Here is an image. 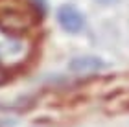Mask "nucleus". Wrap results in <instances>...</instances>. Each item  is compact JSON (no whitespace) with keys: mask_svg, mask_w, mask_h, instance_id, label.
Listing matches in <instances>:
<instances>
[{"mask_svg":"<svg viewBox=\"0 0 129 127\" xmlns=\"http://www.w3.org/2000/svg\"><path fill=\"white\" fill-rule=\"evenodd\" d=\"M96 2H100V4H114V2H118V0H96Z\"/></svg>","mask_w":129,"mask_h":127,"instance_id":"nucleus-5","label":"nucleus"},{"mask_svg":"<svg viewBox=\"0 0 129 127\" xmlns=\"http://www.w3.org/2000/svg\"><path fill=\"white\" fill-rule=\"evenodd\" d=\"M30 54V44L6 26H0V70L6 66H19Z\"/></svg>","mask_w":129,"mask_h":127,"instance_id":"nucleus-1","label":"nucleus"},{"mask_svg":"<svg viewBox=\"0 0 129 127\" xmlns=\"http://www.w3.org/2000/svg\"><path fill=\"white\" fill-rule=\"evenodd\" d=\"M33 4L37 6V11L44 13V9H46V2H44V0H33Z\"/></svg>","mask_w":129,"mask_h":127,"instance_id":"nucleus-4","label":"nucleus"},{"mask_svg":"<svg viewBox=\"0 0 129 127\" xmlns=\"http://www.w3.org/2000/svg\"><path fill=\"white\" fill-rule=\"evenodd\" d=\"M105 68V61L100 59L96 55H81V57H74L68 63V70L74 74H92Z\"/></svg>","mask_w":129,"mask_h":127,"instance_id":"nucleus-3","label":"nucleus"},{"mask_svg":"<svg viewBox=\"0 0 129 127\" xmlns=\"http://www.w3.org/2000/svg\"><path fill=\"white\" fill-rule=\"evenodd\" d=\"M57 20L63 30H67L70 33H78L83 30L85 26V17L83 13L72 4H64L57 9Z\"/></svg>","mask_w":129,"mask_h":127,"instance_id":"nucleus-2","label":"nucleus"}]
</instances>
